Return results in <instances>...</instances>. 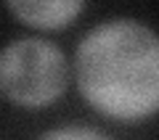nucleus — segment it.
Wrapping results in <instances>:
<instances>
[{"label":"nucleus","mask_w":159,"mask_h":140,"mask_svg":"<svg viewBox=\"0 0 159 140\" xmlns=\"http://www.w3.org/2000/svg\"><path fill=\"white\" fill-rule=\"evenodd\" d=\"M37 140H111L103 132L93 127H82V124H64V127L48 129L45 135H40Z\"/></svg>","instance_id":"obj_4"},{"label":"nucleus","mask_w":159,"mask_h":140,"mask_svg":"<svg viewBox=\"0 0 159 140\" xmlns=\"http://www.w3.org/2000/svg\"><path fill=\"white\" fill-rule=\"evenodd\" d=\"M6 8L19 24L37 29V32L64 29L85 11V6L77 0H43V3L40 0H13Z\"/></svg>","instance_id":"obj_3"},{"label":"nucleus","mask_w":159,"mask_h":140,"mask_svg":"<svg viewBox=\"0 0 159 140\" xmlns=\"http://www.w3.org/2000/svg\"><path fill=\"white\" fill-rule=\"evenodd\" d=\"M80 95L114 122H146L159 114V32L130 16L90 27L74 48Z\"/></svg>","instance_id":"obj_1"},{"label":"nucleus","mask_w":159,"mask_h":140,"mask_svg":"<svg viewBox=\"0 0 159 140\" xmlns=\"http://www.w3.org/2000/svg\"><path fill=\"white\" fill-rule=\"evenodd\" d=\"M72 63L45 37H16L0 48V95L24 111L48 108L66 93Z\"/></svg>","instance_id":"obj_2"}]
</instances>
